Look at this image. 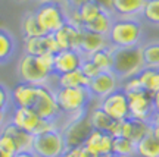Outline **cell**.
I'll use <instances>...</instances> for the list:
<instances>
[{
  "instance_id": "45",
  "label": "cell",
  "mask_w": 159,
  "mask_h": 157,
  "mask_svg": "<svg viewBox=\"0 0 159 157\" xmlns=\"http://www.w3.org/2000/svg\"><path fill=\"white\" fill-rule=\"evenodd\" d=\"M153 103H155V112L159 113V93L156 95H155V98H153Z\"/></svg>"
},
{
  "instance_id": "10",
  "label": "cell",
  "mask_w": 159,
  "mask_h": 157,
  "mask_svg": "<svg viewBox=\"0 0 159 157\" xmlns=\"http://www.w3.org/2000/svg\"><path fill=\"white\" fill-rule=\"evenodd\" d=\"M97 106L114 120H125L130 118V109H128V95L124 91L116 90L106 95L105 98L99 100Z\"/></svg>"
},
{
  "instance_id": "4",
  "label": "cell",
  "mask_w": 159,
  "mask_h": 157,
  "mask_svg": "<svg viewBox=\"0 0 159 157\" xmlns=\"http://www.w3.org/2000/svg\"><path fill=\"white\" fill-rule=\"evenodd\" d=\"M144 69L142 44L131 46V47H121L114 50V71L122 81L130 76H136Z\"/></svg>"
},
{
  "instance_id": "38",
  "label": "cell",
  "mask_w": 159,
  "mask_h": 157,
  "mask_svg": "<svg viewBox=\"0 0 159 157\" xmlns=\"http://www.w3.org/2000/svg\"><path fill=\"white\" fill-rule=\"evenodd\" d=\"M61 157H93L84 147H75V148H66Z\"/></svg>"
},
{
  "instance_id": "30",
  "label": "cell",
  "mask_w": 159,
  "mask_h": 157,
  "mask_svg": "<svg viewBox=\"0 0 159 157\" xmlns=\"http://www.w3.org/2000/svg\"><path fill=\"white\" fill-rule=\"evenodd\" d=\"M142 51L144 68L159 69V41H153V43H148L146 46H142Z\"/></svg>"
},
{
  "instance_id": "43",
  "label": "cell",
  "mask_w": 159,
  "mask_h": 157,
  "mask_svg": "<svg viewBox=\"0 0 159 157\" xmlns=\"http://www.w3.org/2000/svg\"><path fill=\"white\" fill-rule=\"evenodd\" d=\"M12 157H37V156H35V153L33 150H25V151H18Z\"/></svg>"
},
{
  "instance_id": "11",
  "label": "cell",
  "mask_w": 159,
  "mask_h": 157,
  "mask_svg": "<svg viewBox=\"0 0 159 157\" xmlns=\"http://www.w3.org/2000/svg\"><path fill=\"white\" fill-rule=\"evenodd\" d=\"M119 88H121V79L114 71L100 72L97 76L90 79L89 87H87V90H89L93 100L94 98L96 100H102L106 95L119 90Z\"/></svg>"
},
{
  "instance_id": "39",
  "label": "cell",
  "mask_w": 159,
  "mask_h": 157,
  "mask_svg": "<svg viewBox=\"0 0 159 157\" xmlns=\"http://www.w3.org/2000/svg\"><path fill=\"white\" fill-rule=\"evenodd\" d=\"M106 134H109L111 137H114V138L121 137V134H122V120H114Z\"/></svg>"
},
{
  "instance_id": "34",
  "label": "cell",
  "mask_w": 159,
  "mask_h": 157,
  "mask_svg": "<svg viewBox=\"0 0 159 157\" xmlns=\"http://www.w3.org/2000/svg\"><path fill=\"white\" fill-rule=\"evenodd\" d=\"M0 150H3L5 153L11 154V156H13V154L18 153L16 142L13 141V138H12L9 134L2 132V131H0Z\"/></svg>"
},
{
  "instance_id": "26",
  "label": "cell",
  "mask_w": 159,
  "mask_h": 157,
  "mask_svg": "<svg viewBox=\"0 0 159 157\" xmlns=\"http://www.w3.org/2000/svg\"><path fill=\"white\" fill-rule=\"evenodd\" d=\"M87 113H89V119H90V124L94 131L108 132L109 128H111V125H112V122H114V119L109 118L108 115L103 112L99 106L91 107Z\"/></svg>"
},
{
  "instance_id": "46",
  "label": "cell",
  "mask_w": 159,
  "mask_h": 157,
  "mask_svg": "<svg viewBox=\"0 0 159 157\" xmlns=\"http://www.w3.org/2000/svg\"><path fill=\"white\" fill-rule=\"evenodd\" d=\"M40 3H62L63 5V2L62 0H39Z\"/></svg>"
},
{
  "instance_id": "5",
  "label": "cell",
  "mask_w": 159,
  "mask_h": 157,
  "mask_svg": "<svg viewBox=\"0 0 159 157\" xmlns=\"http://www.w3.org/2000/svg\"><path fill=\"white\" fill-rule=\"evenodd\" d=\"M9 122H12L13 125H16L18 128L24 129V131H27L33 135L47 132V131H52L55 128H61L57 125V122L41 119L31 107H15L12 110Z\"/></svg>"
},
{
  "instance_id": "8",
  "label": "cell",
  "mask_w": 159,
  "mask_h": 157,
  "mask_svg": "<svg viewBox=\"0 0 159 157\" xmlns=\"http://www.w3.org/2000/svg\"><path fill=\"white\" fill-rule=\"evenodd\" d=\"M61 131H62L66 148L83 147L93 131V126L89 119V113H84L74 119H66V122L63 124Z\"/></svg>"
},
{
  "instance_id": "7",
  "label": "cell",
  "mask_w": 159,
  "mask_h": 157,
  "mask_svg": "<svg viewBox=\"0 0 159 157\" xmlns=\"http://www.w3.org/2000/svg\"><path fill=\"white\" fill-rule=\"evenodd\" d=\"M34 13L44 34H55L66 24V9L62 3H40Z\"/></svg>"
},
{
  "instance_id": "18",
  "label": "cell",
  "mask_w": 159,
  "mask_h": 157,
  "mask_svg": "<svg viewBox=\"0 0 159 157\" xmlns=\"http://www.w3.org/2000/svg\"><path fill=\"white\" fill-rule=\"evenodd\" d=\"M150 132H152V126H150L149 120H142V119L134 118H128L122 120V134H121V137L133 141L134 144H137L142 138H144Z\"/></svg>"
},
{
  "instance_id": "48",
  "label": "cell",
  "mask_w": 159,
  "mask_h": 157,
  "mask_svg": "<svg viewBox=\"0 0 159 157\" xmlns=\"http://www.w3.org/2000/svg\"><path fill=\"white\" fill-rule=\"evenodd\" d=\"M111 157H119V156H114V154H112V156H111Z\"/></svg>"
},
{
  "instance_id": "27",
  "label": "cell",
  "mask_w": 159,
  "mask_h": 157,
  "mask_svg": "<svg viewBox=\"0 0 159 157\" xmlns=\"http://www.w3.org/2000/svg\"><path fill=\"white\" fill-rule=\"evenodd\" d=\"M114 50H115L114 47L109 46L106 49H102V50L93 53V55L89 57H90L91 60H93V63L100 69V72H109V71H112V68H114Z\"/></svg>"
},
{
  "instance_id": "22",
  "label": "cell",
  "mask_w": 159,
  "mask_h": 157,
  "mask_svg": "<svg viewBox=\"0 0 159 157\" xmlns=\"http://www.w3.org/2000/svg\"><path fill=\"white\" fill-rule=\"evenodd\" d=\"M55 79H56V88H87L90 82V79L81 72V69L63 75H55Z\"/></svg>"
},
{
  "instance_id": "32",
  "label": "cell",
  "mask_w": 159,
  "mask_h": 157,
  "mask_svg": "<svg viewBox=\"0 0 159 157\" xmlns=\"http://www.w3.org/2000/svg\"><path fill=\"white\" fill-rule=\"evenodd\" d=\"M77 11H78V15H80V18H81V22H83V29H84L85 25L90 24L91 21L102 12V9H100L96 3H93V2H90V0H87V2H84L83 5L80 6Z\"/></svg>"
},
{
  "instance_id": "2",
  "label": "cell",
  "mask_w": 159,
  "mask_h": 157,
  "mask_svg": "<svg viewBox=\"0 0 159 157\" xmlns=\"http://www.w3.org/2000/svg\"><path fill=\"white\" fill-rule=\"evenodd\" d=\"M143 37V25L139 18H114L108 34L109 44L114 49L140 46Z\"/></svg>"
},
{
  "instance_id": "20",
  "label": "cell",
  "mask_w": 159,
  "mask_h": 157,
  "mask_svg": "<svg viewBox=\"0 0 159 157\" xmlns=\"http://www.w3.org/2000/svg\"><path fill=\"white\" fill-rule=\"evenodd\" d=\"M111 44H109V40L106 35H102V34H96V33H91V31H87V29H83V40H81L80 51H81L85 57L91 56L93 53L102 50V49H106Z\"/></svg>"
},
{
  "instance_id": "31",
  "label": "cell",
  "mask_w": 159,
  "mask_h": 157,
  "mask_svg": "<svg viewBox=\"0 0 159 157\" xmlns=\"http://www.w3.org/2000/svg\"><path fill=\"white\" fill-rule=\"evenodd\" d=\"M112 154L119 157H134L136 156V144L124 137L114 138Z\"/></svg>"
},
{
  "instance_id": "40",
  "label": "cell",
  "mask_w": 159,
  "mask_h": 157,
  "mask_svg": "<svg viewBox=\"0 0 159 157\" xmlns=\"http://www.w3.org/2000/svg\"><path fill=\"white\" fill-rule=\"evenodd\" d=\"M149 122H150V126H152V134L159 140V113L155 112Z\"/></svg>"
},
{
  "instance_id": "29",
  "label": "cell",
  "mask_w": 159,
  "mask_h": 157,
  "mask_svg": "<svg viewBox=\"0 0 159 157\" xmlns=\"http://www.w3.org/2000/svg\"><path fill=\"white\" fill-rule=\"evenodd\" d=\"M15 53V38L5 28H0V65L11 60Z\"/></svg>"
},
{
  "instance_id": "36",
  "label": "cell",
  "mask_w": 159,
  "mask_h": 157,
  "mask_svg": "<svg viewBox=\"0 0 159 157\" xmlns=\"http://www.w3.org/2000/svg\"><path fill=\"white\" fill-rule=\"evenodd\" d=\"M81 72L84 73L85 76L89 79L94 78V76H97L99 73H100V69L93 63V60H91L90 57H84V60H83V63H81Z\"/></svg>"
},
{
  "instance_id": "47",
  "label": "cell",
  "mask_w": 159,
  "mask_h": 157,
  "mask_svg": "<svg viewBox=\"0 0 159 157\" xmlns=\"http://www.w3.org/2000/svg\"><path fill=\"white\" fill-rule=\"evenodd\" d=\"M0 157H12L11 154H7V153H5L3 150H0Z\"/></svg>"
},
{
  "instance_id": "24",
  "label": "cell",
  "mask_w": 159,
  "mask_h": 157,
  "mask_svg": "<svg viewBox=\"0 0 159 157\" xmlns=\"http://www.w3.org/2000/svg\"><path fill=\"white\" fill-rule=\"evenodd\" d=\"M137 157H159V140L152 132L136 144Z\"/></svg>"
},
{
  "instance_id": "37",
  "label": "cell",
  "mask_w": 159,
  "mask_h": 157,
  "mask_svg": "<svg viewBox=\"0 0 159 157\" xmlns=\"http://www.w3.org/2000/svg\"><path fill=\"white\" fill-rule=\"evenodd\" d=\"M12 106V97L11 91L6 88L3 84H0V110H9V107Z\"/></svg>"
},
{
  "instance_id": "14",
  "label": "cell",
  "mask_w": 159,
  "mask_h": 157,
  "mask_svg": "<svg viewBox=\"0 0 159 157\" xmlns=\"http://www.w3.org/2000/svg\"><path fill=\"white\" fill-rule=\"evenodd\" d=\"M59 51L57 43L53 34H44L40 37L24 38V55L30 56H43V55H56Z\"/></svg>"
},
{
  "instance_id": "16",
  "label": "cell",
  "mask_w": 159,
  "mask_h": 157,
  "mask_svg": "<svg viewBox=\"0 0 159 157\" xmlns=\"http://www.w3.org/2000/svg\"><path fill=\"white\" fill-rule=\"evenodd\" d=\"M53 37L56 40L59 50H68V49L80 50L81 40H83V29L66 22L62 28H59L53 34Z\"/></svg>"
},
{
  "instance_id": "15",
  "label": "cell",
  "mask_w": 159,
  "mask_h": 157,
  "mask_svg": "<svg viewBox=\"0 0 159 157\" xmlns=\"http://www.w3.org/2000/svg\"><path fill=\"white\" fill-rule=\"evenodd\" d=\"M112 146H114V137H111L106 132H100V131L93 129L83 147L93 157H100L111 156L112 154Z\"/></svg>"
},
{
  "instance_id": "35",
  "label": "cell",
  "mask_w": 159,
  "mask_h": 157,
  "mask_svg": "<svg viewBox=\"0 0 159 157\" xmlns=\"http://www.w3.org/2000/svg\"><path fill=\"white\" fill-rule=\"evenodd\" d=\"M121 90L124 91L125 94L137 93V91H140V90H142V84H140V79H139V75L122 79V81H121Z\"/></svg>"
},
{
  "instance_id": "9",
  "label": "cell",
  "mask_w": 159,
  "mask_h": 157,
  "mask_svg": "<svg viewBox=\"0 0 159 157\" xmlns=\"http://www.w3.org/2000/svg\"><path fill=\"white\" fill-rule=\"evenodd\" d=\"M33 110L44 120L57 122L62 118V113H61L56 100V94H55V88L52 85H39V93H37V98L33 106Z\"/></svg>"
},
{
  "instance_id": "13",
  "label": "cell",
  "mask_w": 159,
  "mask_h": 157,
  "mask_svg": "<svg viewBox=\"0 0 159 157\" xmlns=\"http://www.w3.org/2000/svg\"><path fill=\"white\" fill-rule=\"evenodd\" d=\"M84 57L85 56L80 50H74V49L59 50L56 55H53V73L63 75V73L77 71L81 68Z\"/></svg>"
},
{
  "instance_id": "25",
  "label": "cell",
  "mask_w": 159,
  "mask_h": 157,
  "mask_svg": "<svg viewBox=\"0 0 159 157\" xmlns=\"http://www.w3.org/2000/svg\"><path fill=\"white\" fill-rule=\"evenodd\" d=\"M139 79L142 84V90L156 95L159 93V69L144 68L139 73Z\"/></svg>"
},
{
  "instance_id": "1",
  "label": "cell",
  "mask_w": 159,
  "mask_h": 157,
  "mask_svg": "<svg viewBox=\"0 0 159 157\" xmlns=\"http://www.w3.org/2000/svg\"><path fill=\"white\" fill-rule=\"evenodd\" d=\"M21 82L33 85H50L53 73V55L30 56L22 55L16 66Z\"/></svg>"
},
{
  "instance_id": "19",
  "label": "cell",
  "mask_w": 159,
  "mask_h": 157,
  "mask_svg": "<svg viewBox=\"0 0 159 157\" xmlns=\"http://www.w3.org/2000/svg\"><path fill=\"white\" fill-rule=\"evenodd\" d=\"M146 0H112V15L115 18L142 16Z\"/></svg>"
},
{
  "instance_id": "33",
  "label": "cell",
  "mask_w": 159,
  "mask_h": 157,
  "mask_svg": "<svg viewBox=\"0 0 159 157\" xmlns=\"http://www.w3.org/2000/svg\"><path fill=\"white\" fill-rule=\"evenodd\" d=\"M142 16L146 19V22L159 27V0H146Z\"/></svg>"
},
{
  "instance_id": "3",
  "label": "cell",
  "mask_w": 159,
  "mask_h": 157,
  "mask_svg": "<svg viewBox=\"0 0 159 157\" xmlns=\"http://www.w3.org/2000/svg\"><path fill=\"white\" fill-rule=\"evenodd\" d=\"M56 100L62 116L66 119L78 118L89 112L91 95L87 88H55Z\"/></svg>"
},
{
  "instance_id": "42",
  "label": "cell",
  "mask_w": 159,
  "mask_h": 157,
  "mask_svg": "<svg viewBox=\"0 0 159 157\" xmlns=\"http://www.w3.org/2000/svg\"><path fill=\"white\" fill-rule=\"evenodd\" d=\"M62 2L63 6L68 7V9H78L80 6L83 5L84 2H87V0H62Z\"/></svg>"
},
{
  "instance_id": "12",
  "label": "cell",
  "mask_w": 159,
  "mask_h": 157,
  "mask_svg": "<svg viewBox=\"0 0 159 157\" xmlns=\"http://www.w3.org/2000/svg\"><path fill=\"white\" fill-rule=\"evenodd\" d=\"M128 95V109H130V118L150 120L155 113V95L144 90L137 93H131Z\"/></svg>"
},
{
  "instance_id": "6",
  "label": "cell",
  "mask_w": 159,
  "mask_h": 157,
  "mask_svg": "<svg viewBox=\"0 0 159 157\" xmlns=\"http://www.w3.org/2000/svg\"><path fill=\"white\" fill-rule=\"evenodd\" d=\"M66 150L61 128L34 135L33 151L37 157H61Z\"/></svg>"
},
{
  "instance_id": "28",
  "label": "cell",
  "mask_w": 159,
  "mask_h": 157,
  "mask_svg": "<svg viewBox=\"0 0 159 157\" xmlns=\"http://www.w3.org/2000/svg\"><path fill=\"white\" fill-rule=\"evenodd\" d=\"M21 31H22L24 38H33V37L44 35V31L40 27L34 12H27L24 15L22 22H21Z\"/></svg>"
},
{
  "instance_id": "21",
  "label": "cell",
  "mask_w": 159,
  "mask_h": 157,
  "mask_svg": "<svg viewBox=\"0 0 159 157\" xmlns=\"http://www.w3.org/2000/svg\"><path fill=\"white\" fill-rule=\"evenodd\" d=\"M2 132L9 134L13 138V141L16 142L18 151H25V150H33V141H34V135L24 131V129L18 128L16 125H13L12 122H6L5 126L0 129Z\"/></svg>"
},
{
  "instance_id": "49",
  "label": "cell",
  "mask_w": 159,
  "mask_h": 157,
  "mask_svg": "<svg viewBox=\"0 0 159 157\" xmlns=\"http://www.w3.org/2000/svg\"><path fill=\"white\" fill-rule=\"evenodd\" d=\"M18 2H22V0H18Z\"/></svg>"
},
{
  "instance_id": "41",
  "label": "cell",
  "mask_w": 159,
  "mask_h": 157,
  "mask_svg": "<svg viewBox=\"0 0 159 157\" xmlns=\"http://www.w3.org/2000/svg\"><path fill=\"white\" fill-rule=\"evenodd\" d=\"M90 2L96 3L102 11H106L112 13V0H90Z\"/></svg>"
},
{
  "instance_id": "17",
  "label": "cell",
  "mask_w": 159,
  "mask_h": 157,
  "mask_svg": "<svg viewBox=\"0 0 159 157\" xmlns=\"http://www.w3.org/2000/svg\"><path fill=\"white\" fill-rule=\"evenodd\" d=\"M37 93H39V85L19 81L11 91L12 104L15 107H31L33 109L35 98H37Z\"/></svg>"
},
{
  "instance_id": "44",
  "label": "cell",
  "mask_w": 159,
  "mask_h": 157,
  "mask_svg": "<svg viewBox=\"0 0 159 157\" xmlns=\"http://www.w3.org/2000/svg\"><path fill=\"white\" fill-rule=\"evenodd\" d=\"M6 122H7V112L6 110H0V129L5 126Z\"/></svg>"
},
{
  "instance_id": "23",
  "label": "cell",
  "mask_w": 159,
  "mask_h": 157,
  "mask_svg": "<svg viewBox=\"0 0 159 157\" xmlns=\"http://www.w3.org/2000/svg\"><path fill=\"white\" fill-rule=\"evenodd\" d=\"M114 18L115 16L111 12L102 11L90 24L85 25L84 29L91 31V33H96V34H102V35L108 37L109 31H111V27H112V22H114Z\"/></svg>"
}]
</instances>
